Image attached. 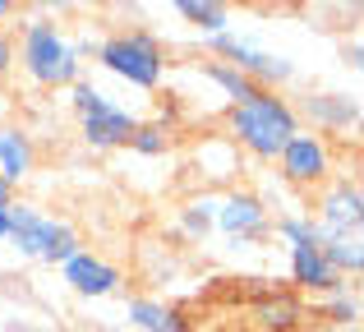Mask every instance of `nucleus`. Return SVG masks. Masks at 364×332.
<instances>
[{
  "label": "nucleus",
  "mask_w": 364,
  "mask_h": 332,
  "mask_svg": "<svg viewBox=\"0 0 364 332\" xmlns=\"http://www.w3.org/2000/svg\"><path fill=\"white\" fill-rule=\"evenodd\" d=\"M222 134L240 148L245 162H258V166H272L282 157V148L300 134V116H295V102L286 92H272V88H258L249 102H235L226 107V120H222Z\"/></svg>",
  "instance_id": "nucleus-1"
},
{
  "label": "nucleus",
  "mask_w": 364,
  "mask_h": 332,
  "mask_svg": "<svg viewBox=\"0 0 364 332\" xmlns=\"http://www.w3.org/2000/svg\"><path fill=\"white\" fill-rule=\"evenodd\" d=\"M18 46V74L42 92H70L83 79V60L74 51V37L51 14H28L14 33Z\"/></svg>",
  "instance_id": "nucleus-2"
},
{
  "label": "nucleus",
  "mask_w": 364,
  "mask_h": 332,
  "mask_svg": "<svg viewBox=\"0 0 364 332\" xmlns=\"http://www.w3.org/2000/svg\"><path fill=\"white\" fill-rule=\"evenodd\" d=\"M92 60H97V70L107 74V79H116L134 92H161V83H166V74H171L166 42L143 23L116 28V33L97 37Z\"/></svg>",
  "instance_id": "nucleus-3"
},
{
  "label": "nucleus",
  "mask_w": 364,
  "mask_h": 332,
  "mask_svg": "<svg viewBox=\"0 0 364 332\" xmlns=\"http://www.w3.org/2000/svg\"><path fill=\"white\" fill-rule=\"evenodd\" d=\"M5 240L14 245L23 259L46 263V268H60L65 259H74V254L83 250L79 226L55 217V213H46L33 198H14V203H9V235Z\"/></svg>",
  "instance_id": "nucleus-4"
},
{
  "label": "nucleus",
  "mask_w": 364,
  "mask_h": 332,
  "mask_svg": "<svg viewBox=\"0 0 364 332\" xmlns=\"http://www.w3.org/2000/svg\"><path fill=\"white\" fill-rule=\"evenodd\" d=\"M70 111H74V120H79L83 148H92V153L129 148V134H134V125H139V116H134L124 102L111 97L102 83H92L88 74L70 88Z\"/></svg>",
  "instance_id": "nucleus-5"
},
{
  "label": "nucleus",
  "mask_w": 364,
  "mask_h": 332,
  "mask_svg": "<svg viewBox=\"0 0 364 332\" xmlns=\"http://www.w3.org/2000/svg\"><path fill=\"white\" fill-rule=\"evenodd\" d=\"M208 55L213 60H226L231 70H240L249 83H258V88H272V92H286L295 83V60L282 51H267V46H258L254 37L245 33H217V37H203Z\"/></svg>",
  "instance_id": "nucleus-6"
},
{
  "label": "nucleus",
  "mask_w": 364,
  "mask_h": 332,
  "mask_svg": "<svg viewBox=\"0 0 364 332\" xmlns=\"http://www.w3.org/2000/svg\"><path fill=\"white\" fill-rule=\"evenodd\" d=\"M213 235H222L231 250H258L272 240V208L258 198V189L231 185L217 189V226Z\"/></svg>",
  "instance_id": "nucleus-7"
},
{
  "label": "nucleus",
  "mask_w": 364,
  "mask_h": 332,
  "mask_svg": "<svg viewBox=\"0 0 364 332\" xmlns=\"http://www.w3.org/2000/svg\"><path fill=\"white\" fill-rule=\"evenodd\" d=\"M272 166H277V180H282L286 189L314 194L318 185H328V180L337 176V144L300 125V134L282 148V157H277Z\"/></svg>",
  "instance_id": "nucleus-8"
},
{
  "label": "nucleus",
  "mask_w": 364,
  "mask_h": 332,
  "mask_svg": "<svg viewBox=\"0 0 364 332\" xmlns=\"http://www.w3.org/2000/svg\"><path fill=\"white\" fill-rule=\"evenodd\" d=\"M309 217L318 222V231L364 235V189H360V176L337 171L328 185H318L309 194Z\"/></svg>",
  "instance_id": "nucleus-9"
},
{
  "label": "nucleus",
  "mask_w": 364,
  "mask_h": 332,
  "mask_svg": "<svg viewBox=\"0 0 364 332\" xmlns=\"http://www.w3.org/2000/svg\"><path fill=\"white\" fill-rule=\"evenodd\" d=\"M295 116H300L304 129H314V134L323 139H355L360 134V97L355 92H341V88H318V92H304L300 102H295Z\"/></svg>",
  "instance_id": "nucleus-10"
},
{
  "label": "nucleus",
  "mask_w": 364,
  "mask_h": 332,
  "mask_svg": "<svg viewBox=\"0 0 364 332\" xmlns=\"http://www.w3.org/2000/svg\"><path fill=\"white\" fill-rule=\"evenodd\" d=\"M60 282L74 291V296H83V300H107V296H120L124 291V268L111 263L107 254H97V250L83 245L74 259L60 263Z\"/></svg>",
  "instance_id": "nucleus-11"
},
{
  "label": "nucleus",
  "mask_w": 364,
  "mask_h": 332,
  "mask_svg": "<svg viewBox=\"0 0 364 332\" xmlns=\"http://www.w3.org/2000/svg\"><path fill=\"white\" fill-rule=\"evenodd\" d=\"M286 272H291V291L295 296H332V291L350 287L346 277H337L332 272V263L323 259L318 245H291L286 250Z\"/></svg>",
  "instance_id": "nucleus-12"
},
{
  "label": "nucleus",
  "mask_w": 364,
  "mask_h": 332,
  "mask_svg": "<svg viewBox=\"0 0 364 332\" xmlns=\"http://www.w3.org/2000/svg\"><path fill=\"white\" fill-rule=\"evenodd\" d=\"M249 318H254L258 332H300L309 323V305L291 287H282V291L272 287V291H258L249 300Z\"/></svg>",
  "instance_id": "nucleus-13"
},
{
  "label": "nucleus",
  "mask_w": 364,
  "mask_h": 332,
  "mask_svg": "<svg viewBox=\"0 0 364 332\" xmlns=\"http://www.w3.org/2000/svg\"><path fill=\"white\" fill-rule=\"evenodd\" d=\"M124 318L139 332H194V318L166 296H129L124 300Z\"/></svg>",
  "instance_id": "nucleus-14"
},
{
  "label": "nucleus",
  "mask_w": 364,
  "mask_h": 332,
  "mask_svg": "<svg viewBox=\"0 0 364 332\" xmlns=\"http://www.w3.org/2000/svg\"><path fill=\"white\" fill-rule=\"evenodd\" d=\"M194 166H198L203 180H217V185L231 189L235 176L245 171V157H240V148H235L226 134H203L194 144Z\"/></svg>",
  "instance_id": "nucleus-15"
},
{
  "label": "nucleus",
  "mask_w": 364,
  "mask_h": 332,
  "mask_svg": "<svg viewBox=\"0 0 364 332\" xmlns=\"http://www.w3.org/2000/svg\"><path fill=\"white\" fill-rule=\"evenodd\" d=\"M33 171H37V139L23 125H0V180L18 189Z\"/></svg>",
  "instance_id": "nucleus-16"
},
{
  "label": "nucleus",
  "mask_w": 364,
  "mask_h": 332,
  "mask_svg": "<svg viewBox=\"0 0 364 332\" xmlns=\"http://www.w3.org/2000/svg\"><path fill=\"white\" fill-rule=\"evenodd\" d=\"M213 226H217V189H203V194L180 198V208H176V231L185 235V240H194V245L213 240Z\"/></svg>",
  "instance_id": "nucleus-17"
},
{
  "label": "nucleus",
  "mask_w": 364,
  "mask_h": 332,
  "mask_svg": "<svg viewBox=\"0 0 364 332\" xmlns=\"http://www.w3.org/2000/svg\"><path fill=\"white\" fill-rule=\"evenodd\" d=\"M176 18H185L198 37H217V33H231L235 28L231 9L217 5V0H176Z\"/></svg>",
  "instance_id": "nucleus-18"
},
{
  "label": "nucleus",
  "mask_w": 364,
  "mask_h": 332,
  "mask_svg": "<svg viewBox=\"0 0 364 332\" xmlns=\"http://www.w3.org/2000/svg\"><path fill=\"white\" fill-rule=\"evenodd\" d=\"M198 79L213 83V88L226 97V107H235V102H249V97L258 92V83H249L245 74H240V70H231L226 60H203V65H198Z\"/></svg>",
  "instance_id": "nucleus-19"
},
{
  "label": "nucleus",
  "mask_w": 364,
  "mask_h": 332,
  "mask_svg": "<svg viewBox=\"0 0 364 332\" xmlns=\"http://www.w3.org/2000/svg\"><path fill=\"white\" fill-rule=\"evenodd\" d=\"M171 148H176V129L161 125V120H139L129 134V153L134 157H148V162H157V157H166Z\"/></svg>",
  "instance_id": "nucleus-20"
},
{
  "label": "nucleus",
  "mask_w": 364,
  "mask_h": 332,
  "mask_svg": "<svg viewBox=\"0 0 364 332\" xmlns=\"http://www.w3.org/2000/svg\"><path fill=\"white\" fill-rule=\"evenodd\" d=\"M272 235L291 245H318V222L309 217V208H286V213H272Z\"/></svg>",
  "instance_id": "nucleus-21"
},
{
  "label": "nucleus",
  "mask_w": 364,
  "mask_h": 332,
  "mask_svg": "<svg viewBox=\"0 0 364 332\" xmlns=\"http://www.w3.org/2000/svg\"><path fill=\"white\" fill-rule=\"evenodd\" d=\"M318 314L337 328H355L360 323V287H341V291H332V296H323Z\"/></svg>",
  "instance_id": "nucleus-22"
},
{
  "label": "nucleus",
  "mask_w": 364,
  "mask_h": 332,
  "mask_svg": "<svg viewBox=\"0 0 364 332\" xmlns=\"http://www.w3.org/2000/svg\"><path fill=\"white\" fill-rule=\"evenodd\" d=\"M143 277H148V287H171V282L180 277V259H176V254H161L157 268H148Z\"/></svg>",
  "instance_id": "nucleus-23"
},
{
  "label": "nucleus",
  "mask_w": 364,
  "mask_h": 332,
  "mask_svg": "<svg viewBox=\"0 0 364 332\" xmlns=\"http://www.w3.org/2000/svg\"><path fill=\"white\" fill-rule=\"evenodd\" d=\"M14 70H18V46H14V33H9V28H0V79H9Z\"/></svg>",
  "instance_id": "nucleus-24"
},
{
  "label": "nucleus",
  "mask_w": 364,
  "mask_h": 332,
  "mask_svg": "<svg viewBox=\"0 0 364 332\" xmlns=\"http://www.w3.org/2000/svg\"><path fill=\"white\" fill-rule=\"evenodd\" d=\"M360 55H364L360 51V37H350V42H346V65H350V70H360V65H364Z\"/></svg>",
  "instance_id": "nucleus-25"
},
{
  "label": "nucleus",
  "mask_w": 364,
  "mask_h": 332,
  "mask_svg": "<svg viewBox=\"0 0 364 332\" xmlns=\"http://www.w3.org/2000/svg\"><path fill=\"white\" fill-rule=\"evenodd\" d=\"M14 198H18V189H14V185H5V180H0V208H9V203H14Z\"/></svg>",
  "instance_id": "nucleus-26"
},
{
  "label": "nucleus",
  "mask_w": 364,
  "mask_h": 332,
  "mask_svg": "<svg viewBox=\"0 0 364 332\" xmlns=\"http://www.w3.org/2000/svg\"><path fill=\"white\" fill-rule=\"evenodd\" d=\"M9 18H14V5H9V0H0V28H9Z\"/></svg>",
  "instance_id": "nucleus-27"
},
{
  "label": "nucleus",
  "mask_w": 364,
  "mask_h": 332,
  "mask_svg": "<svg viewBox=\"0 0 364 332\" xmlns=\"http://www.w3.org/2000/svg\"><path fill=\"white\" fill-rule=\"evenodd\" d=\"M9 235V208H0V240Z\"/></svg>",
  "instance_id": "nucleus-28"
}]
</instances>
